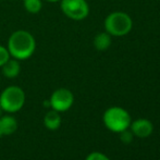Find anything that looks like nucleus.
Returning <instances> with one entry per match:
<instances>
[{"label": "nucleus", "mask_w": 160, "mask_h": 160, "mask_svg": "<svg viewBox=\"0 0 160 160\" xmlns=\"http://www.w3.org/2000/svg\"><path fill=\"white\" fill-rule=\"evenodd\" d=\"M1 69L2 74L7 78H15L21 72V64H20L19 60L14 59V58H10L6 63L2 65Z\"/></svg>", "instance_id": "obj_9"}, {"label": "nucleus", "mask_w": 160, "mask_h": 160, "mask_svg": "<svg viewBox=\"0 0 160 160\" xmlns=\"http://www.w3.org/2000/svg\"><path fill=\"white\" fill-rule=\"evenodd\" d=\"M23 7L26 12L37 14L42 9V0H23Z\"/></svg>", "instance_id": "obj_12"}, {"label": "nucleus", "mask_w": 160, "mask_h": 160, "mask_svg": "<svg viewBox=\"0 0 160 160\" xmlns=\"http://www.w3.org/2000/svg\"><path fill=\"white\" fill-rule=\"evenodd\" d=\"M112 36H110L107 32H101L96 34V36L94 37L93 45L95 47L96 50L98 51H105L107 49H109V47L111 46V39Z\"/></svg>", "instance_id": "obj_11"}, {"label": "nucleus", "mask_w": 160, "mask_h": 160, "mask_svg": "<svg viewBox=\"0 0 160 160\" xmlns=\"http://www.w3.org/2000/svg\"><path fill=\"white\" fill-rule=\"evenodd\" d=\"M102 122L105 127L113 133H121L130 128L132 122L130 113L122 107L113 106L103 112Z\"/></svg>", "instance_id": "obj_4"}, {"label": "nucleus", "mask_w": 160, "mask_h": 160, "mask_svg": "<svg viewBox=\"0 0 160 160\" xmlns=\"http://www.w3.org/2000/svg\"><path fill=\"white\" fill-rule=\"evenodd\" d=\"M18 121L10 113L0 117V137L11 135L18 130Z\"/></svg>", "instance_id": "obj_8"}, {"label": "nucleus", "mask_w": 160, "mask_h": 160, "mask_svg": "<svg viewBox=\"0 0 160 160\" xmlns=\"http://www.w3.org/2000/svg\"><path fill=\"white\" fill-rule=\"evenodd\" d=\"M103 26L105 32H107L110 36L122 37L132 31L133 21L128 13L123 11H114L106 17Z\"/></svg>", "instance_id": "obj_2"}, {"label": "nucleus", "mask_w": 160, "mask_h": 160, "mask_svg": "<svg viewBox=\"0 0 160 160\" xmlns=\"http://www.w3.org/2000/svg\"><path fill=\"white\" fill-rule=\"evenodd\" d=\"M74 95L70 89L61 87L58 88L51 94L49 98V105L50 108L58 112H65L73 106Z\"/></svg>", "instance_id": "obj_6"}, {"label": "nucleus", "mask_w": 160, "mask_h": 160, "mask_svg": "<svg viewBox=\"0 0 160 160\" xmlns=\"http://www.w3.org/2000/svg\"><path fill=\"white\" fill-rule=\"evenodd\" d=\"M7 48L11 58L19 61L28 60L36 51V39L28 31L18 30L9 36Z\"/></svg>", "instance_id": "obj_1"}, {"label": "nucleus", "mask_w": 160, "mask_h": 160, "mask_svg": "<svg viewBox=\"0 0 160 160\" xmlns=\"http://www.w3.org/2000/svg\"><path fill=\"white\" fill-rule=\"evenodd\" d=\"M62 119L60 116V112L51 109L45 114L44 117V124L48 130L50 131H57L58 128L61 127Z\"/></svg>", "instance_id": "obj_10"}, {"label": "nucleus", "mask_w": 160, "mask_h": 160, "mask_svg": "<svg viewBox=\"0 0 160 160\" xmlns=\"http://www.w3.org/2000/svg\"><path fill=\"white\" fill-rule=\"evenodd\" d=\"M45 1L49 2V3H56V2H60L61 0H45Z\"/></svg>", "instance_id": "obj_16"}, {"label": "nucleus", "mask_w": 160, "mask_h": 160, "mask_svg": "<svg viewBox=\"0 0 160 160\" xmlns=\"http://www.w3.org/2000/svg\"><path fill=\"white\" fill-rule=\"evenodd\" d=\"M128 128L132 131L134 136L138 138H146V137H149L154 132V124L148 119L141 118L131 122Z\"/></svg>", "instance_id": "obj_7"}, {"label": "nucleus", "mask_w": 160, "mask_h": 160, "mask_svg": "<svg viewBox=\"0 0 160 160\" xmlns=\"http://www.w3.org/2000/svg\"><path fill=\"white\" fill-rule=\"evenodd\" d=\"M10 58H11V56H10V53H9V50H8V48H7V46L0 45V68L6 63Z\"/></svg>", "instance_id": "obj_14"}, {"label": "nucleus", "mask_w": 160, "mask_h": 160, "mask_svg": "<svg viewBox=\"0 0 160 160\" xmlns=\"http://www.w3.org/2000/svg\"><path fill=\"white\" fill-rule=\"evenodd\" d=\"M25 100L26 96L23 89L17 85H11L0 94V109L7 113H15L24 107Z\"/></svg>", "instance_id": "obj_3"}, {"label": "nucleus", "mask_w": 160, "mask_h": 160, "mask_svg": "<svg viewBox=\"0 0 160 160\" xmlns=\"http://www.w3.org/2000/svg\"><path fill=\"white\" fill-rule=\"evenodd\" d=\"M62 13L73 21H83L89 14V6L86 0H61Z\"/></svg>", "instance_id": "obj_5"}, {"label": "nucleus", "mask_w": 160, "mask_h": 160, "mask_svg": "<svg viewBox=\"0 0 160 160\" xmlns=\"http://www.w3.org/2000/svg\"><path fill=\"white\" fill-rule=\"evenodd\" d=\"M85 160H110V158L100 152H93L86 157Z\"/></svg>", "instance_id": "obj_15"}, {"label": "nucleus", "mask_w": 160, "mask_h": 160, "mask_svg": "<svg viewBox=\"0 0 160 160\" xmlns=\"http://www.w3.org/2000/svg\"><path fill=\"white\" fill-rule=\"evenodd\" d=\"M120 134V139L121 142H122L123 144H125V145H128V144H131L133 142V138H134V134L132 133V131L128 130V128H127V130L122 131L121 133H119Z\"/></svg>", "instance_id": "obj_13"}]
</instances>
